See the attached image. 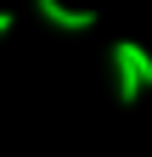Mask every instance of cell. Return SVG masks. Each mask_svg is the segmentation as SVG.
Wrapping results in <instances>:
<instances>
[{"label": "cell", "mask_w": 152, "mask_h": 157, "mask_svg": "<svg viewBox=\"0 0 152 157\" xmlns=\"http://www.w3.org/2000/svg\"><path fill=\"white\" fill-rule=\"evenodd\" d=\"M113 73H118V101L135 107L152 90V51L135 45V39H113Z\"/></svg>", "instance_id": "obj_1"}, {"label": "cell", "mask_w": 152, "mask_h": 157, "mask_svg": "<svg viewBox=\"0 0 152 157\" xmlns=\"http://www.w3.org/2000/svg\"><path fill=\"white\" fill-rule=\"evenodd\" d=\"M34 11H40L51 28H68V34H85V28H96V11H73V6H62V0H40Z\"/></svg>", "instance_id": "obj_2"}, {"label": "cell", "mask_w": 152, "mask_h": 157, "mask_svg": "<svg viewBox=\"0 0 152 157\" xmlns=\"http://www.w3.org/2000/svg\"><path fill=\"white\" fill-rule=\"evenodd\" d=\"M0 34H11V11H0Z\"/></svg>", "instance_id": "obj_3"}]
</instances>
